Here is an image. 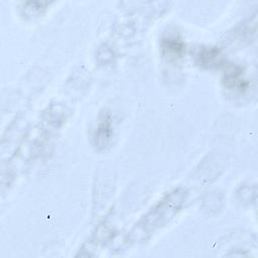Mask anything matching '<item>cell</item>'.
<instances>
[{"mask_svg": "<svg viewBox=\"0 0 258 258\" xmlns=\"http://www.w3.org/2000/svg\"><path fill=\"white\" fill-rule=\"evenodd\" d=\"M199 63L203 67H216L222 63L221 50L217 47H205L198 54Z\"/></svg>", "mask_w": 258, "mask_h": 258, "instance_id": "1", "label": "cell"}, {"mask_svg": "<svg viewBox=\"0 0 258 258\" xmlns=\"http://www.w3.org/2000/svg\"><path fill=\"white\" fill-rule=\"evenodd\" d=\"M161 47L165 54L170 57H181L184 51V44L178 37H167L162 39Z\"/></svg>", "mask_w": 258, "mask_h": 258, "instance_id": "2", "label": "cell"}, {"mask_svg": "<svg viewBox=\"0 0 258 258\" xmlns=\"http://www.w3.org/2000/svg\"><path fill=\"white\" fill-rule=\"evenodd\" d=\"M242 71L238 67L230 66L224 75V83L228 88L239 87L240 89H246L247 83L241 79Z\"/></svg>", "mask_w": 258, "mask_h": 258, "instance_id": "3", "label": "cell"}, {"mask_svg": "<svg viewBox=\"0 0 258 258\" xmlns=\"http://www.w3.org/2000/svg\"><path fill=\"white\" fill-rule=\"evenodd\" d=\"M111 133H112L111 120L108 117H104V119L100 121L96 131V135H95L96 144L105 145L107 142V139L110 138Z\"/></svg>", "mask_w": 258, "mask_h": 258, "instance_id": "4", "label": "cell"}]
</instances>
